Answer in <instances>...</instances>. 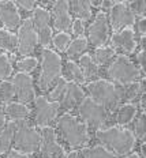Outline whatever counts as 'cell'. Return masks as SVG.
Returning a JSON list of instances; mask_svg holds the SVG:
<instances>
[{
	"label": "cell",
	"instance_id": "d4e9b609",
	"mask_svg": "<svg viewBox=\"0 0 146 158\" xmlns=\"http://www.w3.org/2000/svg\"><path fill=\"white\" fill-rule=\"evenodd\" d=\"M18 47V38L11 31L6 29H0V49L7 52H14Z\"/></svg>",
	"mask_w": 146,
	"mask_h": 158
},
{
	"label": "cell",
	"instance_id": "e0dca14e",
	"mask_svg": "<svg viewBox=\"0 0 146 158\" xmlns=\"http://www.w3.org/2000/svg\"><path fill=\"white\" fill-rule=\"evenodd\" d=\"M0 22L7 29H15L21 23V15L12 2H0Z\"/></svg>",
	"mask_w": 146,
	"mask_h": 158
},
{
	"label": "cell",
	"instance_id": "d6986e66",
	"mask_svg": "<svg viewBox=\"0 0 146 158\" xmlns=\"http://www.w3.org/2000/svg\"><path fill=\"white\" fill-rule=\"evenodd\" d=\"M18 127L16 121H10L8 124L4 126V130L0 134V154H4L10 149L12 140H14V135Z\"/></svg>",
	"mask_w": 146,
	"mask_h": 158
},
{
	"label": "cell",
	"instance_id": "ac0fdd59",
	"mask_svg": "<svg viewBox=\"0 0 146 158\" xmlns=\"http://www.w3.org/2000/svg\"><path fill=\"white\" fill-rule=\"evenodd\" d=\"M4 113L12 121H18L28 117L30 114V109L22 102H8L4 108Z\"/></svg>",
	"mask_w": 146,
	"mask_h": 158
},
{
	"label": "cell",
	"instance_id": "d6a6232c",
	"mask_svg": "<svg viewBox=\"0 0 146 158\" xmlns=\"http://www.w3.org/2000/svg\"><path fill=\"white\" fill-rule=\"evenodd\" d=\"M52 42L55 48L59 49V52H64L70 45V35L67 33H58L55 37H52Z\"/></svg>",
	"mask_w": 146,
	"mask_h": 158
},
{
	"label": "cell",
	"instance_id": "ee69618b",
	"mask_svg": "<svg viewBox=\"0 0 146 158\" xmlns=\"http://www.w3.org/2000/svg\"><path fill=\"white\" fill-rule=\"evenodd\" d=\"M115 3L116 2H101V6L105 8H112L115 6Z\"/></svg>",
	"mask_w": 146,
	"mask_h": 158
},
{
	"label": "cell",
	"instance_id": "484cf974",
	"mask_svg": "<svg viewBox=\"0 0 146 158\" xmlns=\"http://www.w3.org/2000/svg\"><path fill=\"white\" fill-rule=\"evenodd\" d=\"M88 48V38L84 37V35H79L78 38H75L72 42H70V47H67V56L70 59L72 57H78L81 56L82 52L86 51Z\"/></svg>",
	"mask_w": 146,
	"mask_h": 158
},
{
	"label": "cell",
	"instance_id": "bcb514c9",
	"mask_svg": "<svg viewBox=\"0 0 146 158\" xmlns=\"http://www.w3.org/2000/svg\"><path fill=\"white\" fill-rule=\"evenodd\" d=\"M141 156H142V158L146 157V144L145 143L141 146Z\"/></svg>",
	"mask_w": 146,
	"mask_h": 158
},
{
	"label": "cell",
	"instance_id": "d590c367",
	"mask_svg": "<svg viewBox=\"0 0 146 158\" xmlns=\"http://www.w3.org/2000/svg\"><path fill=\"white\" fill-rule=\"evenodd\" d=\"M37 38H38V42L42 45V47H49L52 41V27H45L42 30L37 31Z\"/></svg>",
	"mask_w": 146,
	"mask_h": 158
},
{
	"label": "cell",
	"instance_id": "7c38bea8",
	"mask_svg": "<svg viewBox=\"0 0 146 158\" xmlns=\"http://www.w3.org/2000/svg\"><path fill=\"white\" fill-rule=\"evenodd\" d=\"M34 104H36L34 121L41 128L51 124L56 118V116H58L59 106L52 102V101H49L44 95H40V97L34 98Z\"/></svg>",
	"mask_w": 146,
	"mask_h": 158
},
{
	"label": "cell",
	"instance_id": "7dc6e473",
	"mask_svg": "<svg viewBox=\"0 0 146 158\" xmlns=\"http://www.w3.org/2000/svg\"><path fill=\"white\" fill-rule=\"evenodd\" d=\"M127 158H141V157H139L138 154H131V156H128Z\"/></svg>",
	"mask_w": 146,
	"mask_h": 158
},
{
	"label": "cell",
	"instance_id": "ba28073f",
	"mask_svg": "<svg viewBox=\"0 0 146 158\" xmlns=\"http://www.w3.org/2000/svg\"><path fill=\"white\" fill-rule=\"evenodd\" d=\"M16 38H18V47H16V49H18V52L21 55L28 56L34 52L38 38L30 18L25 19L21 23L18 29V37Z\"/></svg>",
	"mask_w": 146,
	"mask_h": 158
},
{
	"label": "cell",
	"instance_id": "2e32d148",
	"mask_svg": "<svg viewBox=\"0 0 146 158\" xmlns=\"http://www.w3.org/2000/svg\"><path fill=\"white\" fill-rule=\"evenodd\" d=\"M112 48L122 49L126 53H132L137 48V41L134 38V31L132 29H123V30L114 33L111 37Z\"/></svg>",
	"mask_w": 146,
	"mask_h": 158
},
{
	"label": "cell",
	"instance_id": "9c48e42d",
	"mask_svg": "<svg viewBox=\"0 0 146 158\" xmlns=\"http://www.w3.org/2000/svg\"><path fill=\"white\" fill-rule=\"evenodd\" d=\"M41 143L40 150L44 158H64V149L56 140V132L52 127L46 126L41 128Z\"/></svg>",
	"mask_w": 146,
	"mask_h": 158
},
{
	"label": "cell",
	"instance_id": "52a82bcc",
	"mask_svg": "<svg viewBox=\"0 0 146 158\" xmlns=\"http://www.w3.org/2000/svg\"><path fill=\"white\" fill-rule=\"evenodd\" d=\"M14 139H15L16 151H21L23 154H32L40 149L41 135L30 124L19 123L18 127H16Z\"/></svg>",
	"mask_w": 146,
	"mask_h": 158
},
{
	"label": "cell",
	"instance_id": "44dd1931",
	"mask_svg": "<svg viewBox=\"0 0 146 158\" xmlns=\"http://www.w3.org/2000/svg\"><path fill=\"white\" fill-rule=\"evenodd\" d=\"M79 68L82 70L85 79H92L98 75V64L93 60L90 55L79 56Z\"/></svg>",
	"mask_w": 146,
	"mask_h": 158
},
{
	"label": "cell",
	"instance_id": "836d02e7",
	"mask_svg": "<svg viewBox=\"0 0 146 158\" xmlns=\"http://www.w3.org/2000/svg\"><path fill=\"white\" fill-rule=\"evenodd\" d=\"M16 67L21 72H29L33 71L36 67H37V59L34 57H25L21 59V60L16 63Z\"/></svg>",
	"mask_w": 146,
	"mask_h": 158
},
{
	"label": "cell",
	"instance_id": "4dcf8cb0",
	"mask_svg": "<svg viewBox=\"0 0 146 158\" xmlns=\"http://www.w3.org/2000/svg\"><path fill=\"white\" fill-rule=\"evenodd\" d=\"M68 82L66 81L64 78H59L58 81H56V86L51 90V93H49V98H51V101H59L62 98L63 93H64L66 90V86H67Z\"/></svg>",
	"mask_w": 146,
	"mask_h": 158
},
{
	"label": "cell",
	"instance_id": "7a4b0ae2",
	"mask_svg": "<svg viewBox=\"0 0 146 158\" xmlns=\"http://www.w3.org/2000/svg\"><path fill=\"white\" fill-rule=\"evenodd\" d=\"M88 91L90 93V98L101 104L107 108V110H114L118 108L120 101L123 100V89L122 86H116L112 82L104 81H94L88 83Z\"/></svg>",
	"mask_w": 146,
	"mask_h": 158
},
{
	"label": "cell",
	"instance_id": "5bb4252c",
	"mask_svg": "<svg viewBox=\"0 0 146 158\" xmlns=\"http://www.w3.org/2000/svg\"><path fill=\"white\" fill-rule=\"evenodd\" d=\"M68 2L60 0V2H54L52 6V12H54V26L59 33H66L70 30L72 25V18L68 12Z\"/></svg>",
	"mask_w": 146,
	"mask_h": 158
},
{
	"label": "cell",
	"instance_id": "6da1fadb",
	"mask_svg": "<svg viewBox=\"0 0 146 158\" xmlns=\"http://www.w3.org/2000/svg\"><path fill=\"white\" fill-rule=\"evenodd\" d=\"M97 139L101 142L102 147H105L115 156H126L134 149L135 136L131 131L126 128L111 127L107 130H97L96 132Z\"/></svg>",
	"mask_w": 146,
	"mask_h": 158
},
{
	"label": "cell",
	"instance_id": "9a60e30c",
	"mask_svg": "<svg viewBox=\"0 0 146 158\" xmlns=\"http://www.w3.org/2000/svg\"><path fill=\"white\" fill-rule=\"evenodd\" d=\"M85 98V93L79 85L70 82L66 86V90L60 98V106L64 110H72Z\"/></svg>",
	"mask_w": 146,
	"mask_h": 158
},
{
	"label": "cell",
	"instance_id": "60d3db41",
	"mask_svg": "<svg viewBox=\"0 0 146 158\" xmlns=\"http://www.w3.org/2000/svg\"><path fill=\"white\" fill-rule=\"evenodd\" d=\"M144 56H145V49H141V51L137 53V63L139 65V70L141 72L145 71V60H144Z\"/></svg>",
	"mask_w": 146,
	"mask_h": 158
},
{
	"label": "cell",
	"instance_id": "e575fe53",
	"mask_svg": "<svg viewBox=\"0 0 146 158\" xmlns=\"http://www.w3.org/2000/svg\"><path fill=\"white\" fill-rule=\"evenodd\" d=\"M135 136L139 140H144L146 136V121H145V113L142 112L138 116V120L135 123Z\"/></svg>",
	"mask_w": 146,
	"mask_h": 158
},
{
	"label": "cell",
	"instance_id": "4316f807",
	"mask_svg": "<svg viewBox=\"0 0 146 158\" xmlns=\"http://www.w3.org/2000/svg\"><path fill=\"white\" fill-rule=\"evenodd\" d=\"M82 156L84 158H118L114 153H111L102 146H94V147H88V149L82 150Z\"/></svg>",
	"mask_w": 146,
	"mask_h": 158
},
{
	"label": "cell",
	"instance_id": "8992f818",
	"mask_svg": "<svg viewBox=\"0 0 146 158\" xmlns=\"http://www.w3.org/2000/svg\"><path fill=\"white\" fill-rule=\"evenodd\" d=\"M78 114L82 118V123L90 127L98 128L104 126L108 120V110L105 106L98 104L90 97H85L78 108Z\"/></svg>",
	"mask_w": 146,
	"mask_h": 158
},
{
	"label": "cell",
	"instance_id": "ab89813d",
	"mask_svg": "<svg viewBox=\"0 0 146 158\" xmlns=\"http://www.w3.org/2000/svg\"><path fill=\"white\" fill-rule=\"evenodd\" d=\"M14 4H18L19 7H22L23 10H26V11H32V10L34 8L36 2H25V0H19V2H15Z\"/></svg>",
	"mask_w": 146,
	"mask_h": 158
},
{
	"label": "cell",
	"instance_id": "f546056e",
	"mask_svg": "<svg viewBox=\"0 0 146 158\" xmlns=\"http://www.w3.org/2000/svg\"><path fill=\"white\" fill-rule=\"evenodd\" d=\"M66 71H67L68 77L74 81V83H84V82L86 81L84 74H82V70L79 68L78 64H75L74 61L68 60L67 63H66Z\"/></svg>",
	"mask_w": 146,
	"mask_h": 158
},
{
	"label": "cell",
	"instance_id": "8d00e7d4",
	"mask_svg": "<svg viewBox=\"0 0 146 158\" xmlns=\"http://www.w3.org/2000/svg\"><path fill=\"white\" fill-rule=\"evenodd\" d=\"M128 8L134 15H139L144 16L145 11H146V2H130L127 3Z\"/></svg>",
	"mask_w": 146,
	"mask_h": 158
},
{
	"label": "cell",
	"instance_id": "cb8c5ba5",
	"mask_svg": "<svg viewBox=\"0 0 146 158\" xmlns=\"http://www.w3.org/2000/svg\"><path fill=\"white\" fill-rule=\"evenodd\" d=\"M144 79L141 82H132V83L122 86L123 89V100L126 101H134L144 93Z\"/></svg>",
	"mask_w": 146,
	"mask_h": 158
},
{
	"label": "cell",
	"instance_id": "f6af8a7d",
	"mask_svg": "<svg viewBox=\"0 0 146 158\" xmlns=\"http://www.w3.org/2000/svg\"><path fill=\"white\" fill-rule=\"evenodd\" d=\"M78 157H79L78 151H71V153H68L67 156H66V158H78Z\"/></svg>",
	"mask_w": 146,
	"mask_h": 158
},
{
	"label": "cell",
	"instance_id": "ffe728a7",
	"mask_svg": "<svg viewBox=\"0 0 146 158\" xmlns=\"http://www.w3.org/2000/svg\"><path fill=\"white\" fill-rule=\"evenodd\" d=\"M137 112H138L137 105L123 104L118 109V113H116V123H118L119 126H127V124H130L131 121L134 120Z\"/></svg>",
	"mask_w": 146,
	"mask_h": 158
},
{
	"label": "cell",
	"instance_id": "8fae6325",
	"mask_svg": "<svg viewBox=\"0 0 146 158\" xmlns=\"http://www.w3.org/2000/svg\"><path fill=\"white\" fill-rule=\"evenodd\" d=\"M109 21H111L112 29L118 33L123 29H128V26L135 23V15L128 8L127 3L116 2L115 6L109 12Z\"/></svg>",
	"mask_w": 146,
	"mask_h": 158
},
{
	"label": "cell",
	"instance_id": "74e56055",
	"mask_svg": "<svg viewBox=\"0 0 146 158\" xmlns=\"http://www.w3.org/2000/svg\"><path fill=\"white\" fill-rule=\"evenodd\" d=\"M71 27H72V33H74V34H77V35H82V33H84V30H85L84 22H82L81 19H77V21L72 22Z\"/></svg>",
	"mask_w": 146,
	"mask_h": 158
},
{
	"label": "cell",
	"instance_id": "30bf717a",
	"mask_svg": "<svg viewBox=\"0 0 146 158\" xmlns=\"http://www.w3.org/2000/svg\"><path fill=\"white\" fill-rule=\"evenodd\" d=\"M89 42L93 47L101 48L105 45L109 40V25L107 14L104 12H98L96 15L94 21L89 26Z\"/></svg>",
	"mask_w": 146,
	"mask_h": 158
},
{
	"label": "cell",
	"instance_id": "7402d4cb",
	"mask_svg": "<svg viewBox=\"0 0 146 158\" xmlns=\"http://www.w3.org/2000/svg\"><path fill=\"white\" fill-rule=\"evenodd\" d=\"M71 7L74 15L79 16L81 21H89L92 16V8H90V2H85V0H75V2L68 3Z\"/></svg>",
	"mask_w": 146,
	"mask_h": 158
},
{
	"label": "cell",
	"instance_id": "b9f144b4",
	"mask_svg": "<svg viewBox=\"0 0 146 158\" xmlns=\"http://www.w3.org/2000/svg\"><path fill=\"white\" fill-rule=\"evenodd\" d=\"M7 158H29L28 154H23L21 151H16V150H12L11 153L7 156Z\"/></svg>",
	"mask_w": 146,
	"mask_h": 158
},
{
	"label": "cell",
	"instance_id": "3957f363",
	"mask_svg": "<svg viewBox=\"0 0 146 158\" xmlns=\"http://www.w3.org/2000/svg\"><path fill=\"white\" fill-rule=\"evenodd\" d=\"M58 128L62 138L71 147H84L89 143V132L85 123L72 114H63L58 120Z\"/></svg>",
	"mask_w": 146,
	"mask_h": 158
},
{
	"label": "cell",
	"instance_id": "7bdbcfd3",
	"mask_svg": "<svg viewBox=\"0 0 146 158\" xmlns=\"http://www.w3.org/2000/svg\"><path fill=\"white\" fill-rule=\"evenodd\" d=\"M6 126V113H4V109L0 106V130L4 128Z\"/></svg>",
	"mask_w": 146,
	"mask_h": 158
},
{
	"label": "cell",
	"instance_id": "277c9868",
	"mask_svg": "<svg viewBox=\"0 0 146 158\" xmlns=\"http://www.w3.org/2000/svg\"><path fill=\"white\" fill-rule=\"evenodd\" d=\"M62 78V59L52 49L45 48L41 52V72L38 77V87L48 90L52 85Z\"/></svg>",
	"mask_w": 146,
	"mask_h": 158
},
{
	"label": "cell",
	"instance_id": "1f68e13d",
	"mask_svg": "<svg viewBox=\"0 0 146 158\" xmlns=\"http://www.w3.org/2000/svg\"><path fill=\"white\" fill-rule=\"evenodd\" d=\"M12 72V65L10 59L4 53L0 55V81L7 79Z\"/></svg>",
	"mask_w": 146,
	"mask_h": 158
},
{
	"label": "cell",
	"instance_id": "83f0119b",
	"mask_svg": "<svg viewBox=\"0 0 146 158\" xmlns=\"http://www.w3.org/2000/svg\"><path fill=\"white\" fill-rule=\"evenodd\" d=\"M115 53H116V51L112 47H101V48L96 49L94 59H93V60H94L97 64L104 65V64H107L112 57H114Z\"/></svg>",
	"mask_w": 146,
	"mask_h": 158
},
{
	"label": "cell",
	"instance_id": "4fadbf2b",
	"mask_svg": "<svg viewBox=\"0 0 146 158\" xmlns=\"http://www.w3.org/2000/svg\"><path fill=\"white\" fill-rule=\"evenodd\" d=\"M12 85L19 102H30L34 100V86H33V79L29 74L16 72L12 79Z\"/></svg>",
	"mask_w": 146,
	"mask_h": 158
},
{
	"label": "cell",
	"instance_id": "5b68a950",
	"mask_svg": "<svg viewBox=\"0 0 146 158\" xmlns=\"http://www.w3.org/2000/svg\"><path fill=\"white\" fill-rule=\"evenodd\" d=\"M107 74L109 79L124 86V85L132 83V82H138L142 72L127 56L120 55L111 63L107 70Z\"/></svg>",
	"mask_w": 146,
	"mask_h": 158
},
{
	"label": "cell",
	"instance_id": "f1b7e54d",
	"mask_svg": "<svg viewBox=\"0 0 146 158\" xmlns=\"http://www.w3.org/2000/svg\"><path fill=\"white\" fill-rule=\"evenodd\" d=\"M15 95L14 85L12 82L3 81L0 82V104H8Z\"/></svg>",
	"mask_w": 146,
	"mask_h": 158
},
{
	"label": "cell",
	"instance_id": "f35d334b",
	"mask_svg": "<svg viewBox=\"0 0 146 158\" xmlns=\"http://www.w3.org/2000/svg\"><path fill=\"white\" fill-rule=\"evenodd\" d=\"M137 30L139 33V35H141V38L145 37V33H146V19H145V16H142V18L137 22Z\"/></svg>",
	"mask_w": 146,
	"mask_h": 158
},
{
	"label": "cell",
	"instance_id": "603a6c76",
	"mask_svg": "<svg viewBox=\"0 0 146 158\" xmlns=\"http://www.w3.org/2000/svg\"><path fill=\"white\" fill-rule=\"evenodd\" d=\"M49 19H51V14L46 11L45 8L42 7H37L34 10V14H33V18H32V22H33V26H34V30H42V29L48 27L49 26ZM36 31V33H37Z\"/></svg>",
	"mask_w": 146,
	"mask_h": 158
}]
</instances>
